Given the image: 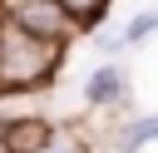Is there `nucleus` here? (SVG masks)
Returning a JSON list of instances; mask_svg holds the SVG:
<instances>
[{"mask_svg":"<svg viewBox=\"0 0 158 153\" xmlns=\"http://www.w3.org/2000/svg\"><path fill=\"white\" fill-rule=\"evenodd\" d=\"M59 54L64 44L54 39H40L20 25H10L0 15V89H35L44 84L54 69H59Z\"/></svg>","mask_w":158,"mask_h":153,"instance_id":"f257e3e1","label":"nucleus"},{"mask_svg":"<svg viewBox=\"0 0 158 153\" xmlns=\"http://www.w3.org/2000/svg\"><path fill=\"white\" fill-rule=\"evenodd\" d=\"M0 15H5L10 25H20V30L40 35V39H54V44H64V35H69V25H74L59 0H5Z\"/></svg>","mask_w":158,"mask_h":153,"instance_id":"f03ea898","label":"nucleus"},{"mask_svg":"<svg viewBox=\"0 0 158 153\" xmlns=\"http://www.w3.org/2000/svg\"><path fill=\"white\" fill-rule=\"evenodd\" d=\"M0 143H5V153H40L49 143V128H44V118H5Z\"/></svg>","mask_w":158,"mask_h":153,"instance_id":"7ed1b4c3","label":"nucleus"},{"mask_svg":"<svg viewBox=\"0 0 158 153\" xmlns=\"http://www.w3.org/2000/svg\"><path fill=\"white\" fill-rule=\"evenodd\" d=\"M123 89H128L123 69H118V64H104V69H94V74H89L84 99H89V104H114V99H123Z\"/></svg>","mask_w":158,"mask_h":153,"instance_id":"20e7f679","label":"nucleus"},{"mask_svg":"<svg viewBox=\"0 0 158 153\" xmlns=\"http://www.w3.org/2000/svg\"><path fill=\"white\" fill-rule=\"evenodd\" d=\"M148 138H158V114H148V118H138V123H123V128H118V148H123V153L143 148Z\"/></svg>","mask_w":158,"mask_h":153,"instance_id":"39448f33","label":"nucleus"},{"mask_svg":"<svg viewBox=\"0 0 158 153\" xmlns=\"http://www.w3.org/2000/svg\"><path fill=\"white\" fill-rule=\"evenodd\" d=\"M158 30V10H143V15H133L128 25H123V44H138V39H148Z\"/></svg>","mask_w":158,"mask_h":153,"instance_id":"423d86ee","label":"nucleus"},{"mask_svg":"<svg viewBox=\"0 0 158 153\" xmlns=\"http://www.w3.org/2000/svg\"><path fill=\"white\" fill-rule=\"evenodd\" d=\"M59 5L69 10V20H94V15H99L109 0H59Z\"/></svg>","mask_w":158,"mask_h":153,"instance_id":"0eeeda50","label":"nucleus"},{"mask_svg":"<svg viewBox=\"0 0 158 153\" xmlns=\"http://www.w3.org/2000/svg\"><path fill=\"white\" fill-rule=\"evenodd\" d=\"M0 153H5V143H0Z\"/></svg>","mask_w":158,"mask_h":153,"instance_id":"6e6552de","label":"nucleus"}]
</instances>
